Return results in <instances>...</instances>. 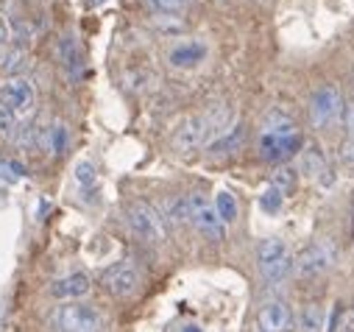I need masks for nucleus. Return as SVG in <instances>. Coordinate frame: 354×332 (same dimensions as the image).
<instances>
[{"mask_svg":"<svg viewBox=\"0 0 354 332\" xmlns=\"http://www.w3.org/2000/svg\"><path fill=\"white\" fill-rule=\"evenodd\" d=\"M48 332H106V315L90 302H62L45 321Z\"/></svg>","mask_w":354,"mask_h":332,"instance_id":"nucleus-1","label":"nucleus"},{"mask_svg":"<svg viewBox=\"0 0 354 332\" xmlns=\"http://www.w3.org/2000/svg\"><path fill=\"white\" fill-rule=\"evenodd\" d=\"M126 223L140 240H145L151 246H162L167 240V226H165L159 210L142 199H134L126 204Z\"/></svg>","mask_w":354,"mask_h":332,"instance_id":"nucleus-2","label":"nucleus"},{"mask_svg":"<svg viewBox=\"0 0 354 332\" xmlns=\"http://www.w3.org/2000/svg\"><path fill=\"white\" fill-rule=\"evenodd\" d=\"M257 263H259V274L271 285H282L293 274V255H290L288 243L279 237H265L259 243Z\"/></svg>","mask_w":354,"mask_h":332,"instance_id":"nucleus-3","label":"nucleus"},{"mask_svg":"<svg viewBox=\"0 0 354 332\" xmlns=\"http://www.w3.org/2000/svg\"><path fill=\"white\" fill-rule=\"evenodd\" d=\"M101 285L104 290L112 296V299H134L142 288V274L140 268L131 263V260H118L115 266H109L104 274H101Z\"/></svg>","mask_w":354,"mask_h":332,"instance_id":"nucleus-4","label":"nucleus"},{"mask_svg":"<svg viewBox=\"0 0 354 332\" xmlns=\"http://www.w3.org/2000/svg\"><path fill=\"white\" fill-rule=\"evenodd\" d=\"M187 221L196 226L198 234H204L207 240L218 243L223 240V221L215 210V204L204 196V193H190L187 196Z\"/></svg>","mask_w":354,"mask_h":332,"instance_id":"nucleus-5","label":"nucleus"},{"mask_svg":"<svg viewBox=\"0 0 354 332\" xmlns=\"http://www.w3.org/2000/svg\"><path fill=\"white\" fill-rule=\"evenodd\" d=\"M343 115V98L335 84H321L310 101V118L315 129H332Z\"/></svg>","mask_w":354,"mask_h":332,"instance_id":"nucleus-6","label":"nucleus"},{"mask_svg":"<svg viewBox=\"0 0 354 332\" xmlns=\"http://www.w3.org/2000/svg\"><path fill=\"white\" fill-rule=\"evenodd\" d=\"M335 246L329 240H315L301 248L299 257H293V271H299L301 277H321L335 266Z\"/></svg>","mask_w":354,"mask_h":332,"instance_id":"nucleus-7","label":"nucleus"},{"mask_svg":"<svg viewBox=\"0 0 354 332\" xmlns=\"http://www.w3.org/2000/svg\"><path fill=\"white\" fill-rule=\"evenodd\" d=\"M34 104H37V93H34V87H31V81H26V78H20V75L9 78L6 84L0 87V107L9 109V112H15L20 120L34 112Z\"/></svg>","mask_w":354,"mask_h":332,"instance_id":"nucleus-8","label":"nucleus"},{"mask_svg":"<svg viewBox=\"0 0 354 332\" xmlns=\"http://www.w3.org/2000/svg\"><path fill=\"white\" fill-rule=\"evenodd\" d=\"M257 326H259V332H296V313L288 302L271 299L259 307Z\"/></svg>","mask_w":354,"mask_h":332,"instance_id":"nucleus-9","label":"nucleus"},{"mask_svg":"<svg viewBox=\"0 0 354 332\" xmlns=\"http://www.w3.org/2000/svg\"><path fill=\"white\" fill-rule=\"evenodd\" d=\"M207 137H209L207 134V123H204L201 115H196V118H187L179 129H176L170 145H173L176 154H193L196 148H201L207 142Z\"/></svg>","mask_w":354,"mask_h":332,"instance_id":"nucleus-10","label":"nucleus"},{"mask_svg":"<svg viewBox=\"0 0 354 332\" xmlns=\"http://www.w3.org/2000/svg\"><path fill=\"white\" fill-rule=\"evenodd\" d=\"M90 290H93V279L84 271H73L50 285V296L59 302H81Z\"/></svg>","mask_w":354,"mask_h":332,"instance_id":"nucleus-11","label":"nucleus"},{"mask_svg":"<svg viewBox=\"0 0 354 332\" xmlns=\"http://www.w3.org/2000/svg\"><path fill=\"white\" fill-rule=\"evenodd\" d=\"M301 148V137L290 134V137H274V134H259V151L265 159H288Z\"/></svg>","mask_w":354,"mask_h":332,"instance_id":"nucleus-12","label":"nucleus"},{"mask_svg":"<svg viewBox=\"0 0 354 332\" xmlns=\"http://www.w3.org/2000/svg\"><path fill=\"white\" fill-rule=\"evenodd\" d=\"M207 59V45L204 42H182V45H176V48H170V53H167V62L173 64V67H179V70H187V67H196V64H201Z\"/></svg>","mask_w":354,"mask_h":332,"instance_id":"nucleus-13","label":"nucleus"},{"mask_svg":"<svg viewBox=\"0 0 354 332\" xmlns=\"http://www.w3.org/2000/svg\"><path fill=\"white\" fill-rule=\"evenodd\" d=\"M245 142V126L243 123H234L232 129H226L223 134H218L209 145H207V154L209 156H229L234 151H240Z\"/></svg>","mask_w":354,"mask_h":332,"instance_id":"nucleus-14","label":"nucleus"},{"mask_svg":"<svg viewBox=\"0 0 354 332\" xmlns=\"http://www.w3.org/2000/svg\"><path fill=\"white\" fill-rule=\"evenodd\" d=\"M56 53H59V62H62V67L67 70V75L75 81L78 75H81V70H84V62H81V50H78V42H75V37H62L59 39V48H56Z\"/></svg>","mask_w":354,"mask_h":332,"instance_id":"nucleus-15","label":"nucleus"},{"mask_svg":"<svg viewBox=\"0 0 354 332\" xmlns=\"http://www.w3.org/2000/svg\"><path fill=\"white\" fill-rule=\"evenodd\" d=\"M326 310L321 302H307L296 315V332H324Z\"/></svg>","mask_w":354,"mask_h":332,"instance_id":"nucleus-16","label":"nucleus"},{"mask_svg":"<svg viewBox=\"0 0 354 332\" xmlns=\"http://www.w3.org/2000/svg\"><path fill=\"white\" fill-rule=\"evenodd\" d=\"M159 215L165 226H182L187 221V196H165L159 204Z\"/></svg>","mask_w":354,"mask_h":332,"instance_id":"nucleus-17","label":"nucleus"},{"mask_svg":"<svg viewBox=\"0 0 354 332\" xmlns=\"http://www.w3.org/2000/svg\"><path fill=\"white\" fill-rule=\"evenodd\" d=\"M67 142H70V134H67L64 123H50L48 129H39V148L42 151L59 156V154H64Z\"/></svg>","mask_w":354,"mask_h":332,"instance_id":"nucleus-18","label":"nucleus"},{"mask_svg":"<svg viewBox=\"0 0 354 332\" xmlns=\"http://www.w3.org/2000/svg\"><path fill=\"white\" fill-rule=\"evenodd\" d=\"M262 134H274V137H290L296 134V120L285 109H271L262 118Z\"/></svg>","mask_w":354,"mask_h":332,"instance_id":"nucleus-19","label":"nucleus"},{"mask_svg":"<svg viewBox=\"0 0 354 332\" xmlns=\"http://www.w3.org/2000/svg\"><path fill=\"white\" fill-rule=\"evenodd\" d=\"M324 171H326V159H324L321 148H318V145H310V148L301 154V174L310 176V179H318Z\"/></svg>","mask_w":354,"mask_h":332,"instance_id":"nucleus-20","label":"nucleus"},{"mask_svg":"<svg viewBox=\"0 0 354 332\" xmlns=\"http://www.w3.org/2000/svg\"><path fill=\"white\" fill-rule=\"evenodd\" d=\"M271 187H277L282 196H288V193L296 187V174H293V168H288V165L277 168L274 176H271Z\"/></svg>","mask_w":354,"mask_h":332,"instance_id":"nucleus-21","label":"nucleus"},{"mask_svg":"<svg viewBox=\"0 0 354 332\" xmlns=\"http://www.w3.org/2000/svg\"><path fill=\"white\" fill-rule=\"evenodd\" d=\"M215 210H218V215H221L223 223H232V221L237 218V201H234V196H229V193H218V199H215Z\"/></svg>","mask_w":354,"mask_h":332,"instance_id":"nucleus-22","label":"nucleus"},{"mask_svg":"<svg viewBox=\"0 0 354 332\" xmlns=\"http://www.w3.org/2000/svg\"><path fill=\"white\" fill-rule=\"evenodd\" d=\"M145 6L156 15H179V12H185L187 0H145Z\"/></svg>","mask_w":354,"mask_h":332,"instance_id":"nucleus-23","label":"nucleus"},{"mask_svg":"<svg viewBox=\"0 0 354 332\" xmlns=\"http://www.w3.org/2000/svg\"><path fill=\"white\" fill-rule=\"evenodd\" d=\"M23 176H26V165L0 156V182H17Z\"/></svg>","mask_w":354,"mask_h":332,"instance_id":"nucleus-24","label":"nucleus"},{"mask_svg":"<svg viewBox=\"0 0 354 332\" xmlns=\"http://www.w3.org/2000/svg\"><path fill=\"white\" fill-rule=\"evenodd\" d=\"M20 118L15 115V112H9V109H3V107H0V137H15L17 134V129H20Z\"/></svg>","mask_w":354,"mask_h":332,"instance_id":"nucleus-25","label":"nucleus"},{"mask_svg":"<svg viewBox=\"0 0 354 332\" xmlns=\"http://www.w3.org/2000/svg\"><path fill=\"white\" fill-rule=\"evenodd\" d=\"M282 201H285V196H282L277 187H268V190L259 196V207H262L265 212H279V210H282Z\"/></svg>","mask_w":354,"mask_h":332,"instance_id":"nucleus-26","label":"nucleus"},{"mask_svg":"<svg viewBox=\"0 0 354 332\" xmlns=\"http://www.w3.org/2000/svg\"><path fill=\"white\" fill-rule=\"evenodd\" d=\"M26 67V50L23 48H9V53H6V64H3V70L6 73H20Z\"/></svg>","mask_w":354,"mask_h":332,"instance_id":"nucleus-27","label":"nucleus"},{"mask_svg":"<svg viewBox=\"0 0 354 332\" xmlns=\"http://www.w3.org/2000/svg\"><path fill=\"white\" fill-rule=\"evenodd\" d=\"M75 182L81 187H93L95 185V168H93L90 162H78L75 165Z\"/></svg>","mask_w":354,"mask_h":332,"instance_id":"nucleus-28","label":"nucleus"},{"mask_svg":"<svg viewBox=\"0 0 354 332\" xmlns=\"http://www.w3.org/2000/svg\"><path fill=\"white\" fill-rule=\"evenodd\" d=\"M337 159H340L343 168H354V137H348V140L340 142V148H337Z\"/></svg>","mask_w":354,"mask_h":332,"instance_id":"nucleus-29","label":"nucleus"},{"mask_svg":"<svg viewBox=\"0 0 354 332\" xmlns=\"http://www.w3.org/2000/svg\"><path fill=\"white\" fill-rule=\"evenodd\" d=\"M343 126H346V131H348V137H354V98L348 101V104H343Z\"/></svg>","mask_w":354,"mask_h":332,"instance_id":"nucleus-30","label":"nucleus"},{"mask_svg":"<svg viewBox=\"0 0 354 332\" xmlns=\"http://www.w3.org/2000/svg\"><path fill=\"white\" fill-rule=\"evenodd\" d=\"M6 42H9V28L0 23V48H6Z\"/></svg>","mask_w":354,"mask_h":332,"instance_id":"nucleus-31","label":"nucleus"},{"mask_svg":"<svg viewBox=\"0 0 354 332\" xmlns=\"http://www.w3.org/2000/svg\"><path fill=\"white\" fill-rule=\"evenodd\" d=\"M176 332H204V329H201L198 324H185L182 329H176Z\"/></svg>","mask_w":354,"mask_h":332,"instance_id":"nucleus-32","label":"nucleus"},{"mask_svg":"<svg viewBox=\"0 0 354 332\" xmlns=\"http://www.w3.org/2000/svg\"><path fill=\"white\" fill-rule=\"evenodd\" d=\"M6 53H9V48H0V70H3V64H6Z\"/></svg>","mask_w":354,"mask_h":332,"instance_id":"nucleus-33","label":"nucleus"},{"mask_svg":"<svg viewBox=\"0 0 354 332\" xmlns=\"http://www.w3.org/2000/svg\"><path fill=\"white\" fill-rule=\"evenodd\" d=\"M98 3H104V0H90V6H98Z\"/></svg>","mask_w":354,"mask_h":332,"instance_id":"nucleus-34","label":"nucleus"},{"mask_svg":"<svg viewBox=\"0 0 354 332\" xmlns=\"http://www.w3.org/2000/svg\"><path fill=\"white\" fill-rule=\"evenodd\" d=\"M257 332H259V329H257Z\"/></svg>","mask_w":354,"mask_h":332,"instance_id":"nucleus-35","label":"nucleus"}]
</instances>
